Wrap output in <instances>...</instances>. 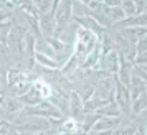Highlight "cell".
<instances>
[{
	"label": "cell",
	"mask_w": 147,
	"mask_h": 135,
	"mask_svg": "<svg viewBox=\"0 0 147 135\" xmlns=\"http://www.w3.org/2000/svg\"><path fill=\"white\" fill-rule=\"evenodd\" d=\"M13 135H20V134H18V132H13Z\"/></svg>",
	"instance_id": "29"
},
{
	"label": "cell",
	"mask_w": 147,
	"mask_h": 135,
	"mask_svg": "<svg viewBox=\"0 0 147 135\" xmlns=\"http://www.w3.org/2000/svg\"><path fill=\"white\" fill-rule=\"evenodd\" d=\"M5 124H7V122H5V120H3V119H2V117H0V127H3Z\"/></svg>",
	"instance_id": "26"
},
{
	"label": "cell",
	"mask_w": 147,
	"mask_h": 135,
	"mask_svg": "<svg viewBox=\"0 0 147 135\" xmlns=\"http://www.w3.org/2000/svg\"><path fill=\"white\" fill-rule=\"evenodd\" d=\"M136 135H140V134H136Z\"/></svg>",
	"instance_id": "30"
},
{
	"label": "cell",
	"mask_w": 147,
	"mask_h": 135,
	"mask_svg": "<svg viewBox=\"0 0 147 135\" xmlns=\"http://www.w3.org/2000/svg\"><path fill=\"white\" fill-rule=\"evenodd\" d=\"M0 135H13V130L8 127V124H5L3 127H0Z\"/></svg>",
	"instance_id": "24"
},
{
	"label": "cell",
	"mask_w": 147,
	"mask_h": 135,
	"mask_svg": "<svg viewBox=\"0 0 147 135\" xmlns=\"http://www.w3.org/2000/svg\"><path fill=\"white\" fill-rule=\"evenodd\" d=\"M12 10H8L7 7H5V3L3 2H0V23H3V21H10V18H12Z\"/></svg>",
	"instance_id": "22"
},
{
	"label": "cell",
	"mask_w": 147,
	"mask_h": 135,
	"mask_svg": "<svg viewBox=\"0 0 147 135\" xmlns=\"http://www.w3.org/2000/svg\"><path fill=\"white\" fill-rule=\"evenodd\" d=\"M147 91L146 82L140 79L139 76H131V84H129V92H131V99L136 101L140 94H144Z\"/></svg>",
	"instance_id": "10"
},
{
	"label": "cell",
	"mask_w": 147,
	"mask_h": 135,
	"mask_svg": "<svg viewBox=\"0 0 147 135\" xmlns=\"http://www.w3.org/2000/svg\"><path fill=\"white\" fill-rule=\"evenodd\" d=\"M114 94H116V106L119 107L121 114H129L131 112V102H132L131 92L117 79H116V86H114Z\"/></svg>",
	"instance_id": "3"
},
{
	"label": "cell",
	"mask_w": 147,
	"mask_h": 135,
	"mask_svg": "<svg viewBox=\"0 0 147 135\" xmlns=\"http://www.w3.org/2000/svg\"><path fill=\"white\" fill-rule=\"evenodd\" d=\"M68 110L71 112L73 119H76L78 122H81L83 119V99L81 96L76 92V91H71L69 92V101H68Z\"/></svg>",
	"instance_id": "7"
},
{
	"label": "cell",
	"mask_w": 147,
	"mask_h": 135,
	"mask_svg": "<svg viewBox=\"0 0 147 135\" xmlns=\"http://www.w3.org/2000/svg\"><path fill=\"white\" fill-rule=\"evenodd\" d=\"M146 109H147V91L144 94H140L136 101H132V112L134 114H140Z\"/></svg>",
	"instance_id": "18"
},
{
	"label": "cell",
	"mask_w": 147,
	"mask_h": 135,
	"mask_svg": "<svg viewBox=\"0 0 147 135\" xmlns=\"http://www.w3.org/2000/svg\"><path fill=\"white\" fill-rule=\"evenodd\" d=\"M121 36H122L127 43L136 45L137 41L147 38V28H140V27H137V28H124Z\"/></svg>",
	"instance_id": "9"
},
{
	"label": "cell",
	"mask_w": 147,
	"mask_h": 135,
	"mask_svg": "<svg viewBox=\"0 0 147 135\" xmlns=\"http://www.w3.org/2000/svg\"><path fill=\"white\" fill-rule=\"evenodd\" d=\"M12 21H3V23H0V43L5 46L8 45V33H10V30H12Z\"/></svg>",
	"instance_id": "20"
},
{
	"label": "cell",
	"mask_w": 147,
	"mask_h": 135,
	"mask_svg": "<svg viewBox=\"0 0 147 135\" xmlns=\"http://www.w3.org/2000/svg\"><path fill=\"white\" fill-rule=\"evenodd\" d=\"M144 135H147V127H146V130H144Z\"/></svg>",
	"instance_id": "28"
},
{
	"label": "cell",
	"mask_w": 147,
	"mask_h": 135,
	"mask_svg": "<svg viewBox=\"0 0 147 135\" xmlns=\"http://www.w3.org/2000/svg\"><path fill=\"white\" fill-rule=\"evenodd\" d=\"M32 86L36 89V92L41 96L43 101H48V99L53 96V86H51L50 82L43 81V79H35V82L32 84Z\"/></svg>",
	"instance_id": "11"
},
{
	"label": "cell",
	"mask_w": 147,
	"mask_h": 135,
	"mask_svg": "<svg viewBox=\"0 0 147 135\" xmlns=\"http://www.w3.org/2000/svg\"><path fill=\"white\" fill-rule=\"evenodd\" d=\"M51 128V122L50 119H41V117H35L32 120H27L25 124H20L17 132H30V134H43V132H48Z\"/></svg>",
	"instance_id": "2"
},
{
	"label": "cell",
	"mask_w": 147,
	"mask_h": 135,
	"mask_svg": "<svg viewBox=\"0 0 147 135\" xmlns=\"http://www.w3.org/2000/svg\"><path fill=\"white\" fill-rule=\"evenodd\" d=\"M101 71H104V73H116L117 74V71H119L121 68V58H119V53L114 49V51H111V53L104 54V56H101L99 63H98V66Z\"/></svg>",
	"instance_id": "4"
},
{
	"label": "cell",
	"mask_w": 147,
	"mask_h": 135,
	"mask_svg": "<svg viewBox=\"0 0 147 135\" xmlns=\"http://www.w3.org/2000/svg\"><path fill=\"white\" fill-rule=\"evenodd\" d=\"M61 134L65 135H76V134H83L81 132V125L80 122L76 120V119H73V117H69V119H66V120L61 124V128H60Z\"/></svg>",
	"instance_id": "13"
},
{
	"label": "cell",
	"mask_w": 147,
	"mask_h": 135,
	"mask_svg": "<svg viewBox=\"0 0 147 135\" xmlns=\"http://www.w3.org/2000/svg\"><path fill=\"white\" fill-rule=\"evenodd\" d=\"M134 46H136V53H137V56H140V54L147 53V38H144V40L137 41ZM137 56H136V58H137Z\"/></svg>",
	"instance_id": "23"
},
{
	"label": "cell",
	"mask_w": 147,
	"mask_h": 135,
	"mask_svg": "<svg viewBox=\"0 0 147 135\" xmlns=\"http://www.w3.org/2000/svg\"><path fill=\"white\" fill-rule=\"evenodd\" d=\"M140 114L144 115V119H146V120H147V109H146V110H142V112H140Z\"/></svg>",
	"instance_id": "27"
},
{
	"label": "cell",
	"mask_w": 147,
	"mask_h": 135,
	"mask_svg": "<svg viewBox=\"0 0 147 135\" xmlns=\"http://www.w3.org/2000/svg\"><path fill=\"white\" fill-rule=\"evenodd\" d=\"M136 134H137V128L134 125H124V127L119 125L111 135H136Z\"/></svg>",
	"instance_id": "21"
},
{
	"label": "cell",
	"mask_w": 147,
	"mask_h": 135,
	"mask_svg": "<svg viewBox=\"0 0 147 135\" xmlns=\"http://www.w3.org/2000/svg\"><path fill=\"white\" fill-rule=\"evenodd\" d=\"M121 8L126 15V18H131L134 15H137V10H136V2L134 0H124L121 2Z\"/></svg>",
	"instance_id": "19"
},
{
	"label": "cell",
	"mask_w": 147,
	"mask_h": 135,
	"mask_svg": "<svg viewBox=\"0 0 147 135\" xmlns=\"http://www.w3.org/2000/svg\"><path fill=\"white\" fill-rule=\"evenodd\" d=\"M22 112H23V115H33V117H41V119H50V120L51 119L60 120L63 117V114L48 101H41L38 106H33V107H25Z\"/></svg>",
	"instance_id": "1"
},
{
	"label": "cell",
	"mask_w": 147,
	"mask_h": 135,
	"mask_svg": "<svg viewBox=\"0 0 147 135\" xmlns=\"http://www.w3.org/2000/svg\"><path fill=\"white\" fill-rule=\"evenodd\" d=\"M2 107L5 109L7 112H10V114H18V112H22V110L25 109V106L22 104V101L18 99V97L7 96V99H5V102H3Z\"/></svg>",
	"instance_id": "15"
},
{
	"label": "cell",
	"mask_w": 147,
	"mask_h": 135,
	"mask_svg": "<svg viewBox=\"0 0 147 135\" xmlns=\"http://www.w3.org/2000/svg\"><path fill=\"white\" fill-rule=\"evenodd\" d=\"M55 10L56 7L47 15H41L40 20H38V25H40V31L41 35H45V38H50L55 35V30H56V21H55Z\"/></svg>",
	"instance_id": "5"
},
{
	"label": "cell",
	"mask_w": 147,
	"mask_h": 135,
	"mask_svg": "<svg viewBox=\"0 0 147 135\" xmlns=\"http://www.w3.org/2000/svg\"><path fill=\"white\" fill-rule=\"evenodd\" d=\"M96 114L101 115V117H121V110L114 102H109L104 107H101Z\"/></svg>",
	"instance_id": "17"
},
{
	"label": "cell",
	"mask_w": 147,
	"mask_h": 135,
	"mask_svg": "<svg viewBox=\"0 0 147 135\" xmlns=\"http://www.w3.org/2000/svg\"><path fill=\"white\" fill-rule=\"evenodd\" d=\"M18 99H20L22 104H23V106H27V107H33V106H38V104L43 101V99H41V96L36 92V89H35L33 86L30 88V91H28L27 94H23L22 97H18Z\"/></svg>",
	"instance_id": "14"
},
{
	"label": "cell",
	"mask_w": 147,
	"mask_h": 135,
	"mask_svg": "<svg viewBox=\"0 0 147 135\" xmlns=\"http://www.w3.org/2000/svg\"><path fill=\"white\" fill-rule=\"evenodd\" d=\"M99 59H101V46L98 45V46L94 48L93 51L84 58V61L81 63L80 68L81 69H91V68H96L98 63H99Z\"/></svg>",
	"instance_id": "12"
},
{
	"label": "cell",
	"mask_w": 147,
	"mask_h": 135,
	"mask_svg": "<svg viewBox=\"0 0 147 135\" xmlns=\"http://www.w3.org/2000/svg\"><path fill=\"white\" fill-rule=\"evenodd\" d=\"M86 135H111V132H89Z\"/></svg>",
	"instance_id": "25"
},
{
	"label": "cell",
	"mask_w": 147,
	"mask_h": 135,
	"mask_svg": "<svg viewBox=\"0 0 147 135\" xmlns=\"http://www.w3.org/2000/svg\"><path fill=\"white\" fill-rule=\"evenodd\" d=\"M94 92H96V97L98 99H102L106 102H111L114 97V84L111 79H101L98 82V86L94 88Z\"/></svg>",
	"instance_id": "6"
},
{
	"label": "cell",
	"mask_w": 147,
	"mask_h": 135,
	"mask_svg": "<svg viewBox=\"0 0 147 135\" xmlns=\"http://www.w3.org/2000/svg\"><path fill=\"white\" fill-rule=\"evenodd\" d=\"M121 125L119 117H99V120L94 124L91 132H111Z\"/></svg>",
	"instance_id": "8"
},
{
	"label": "cell",
	"mask_w": 147,
	"mask_h": 135,
	"mask_svg": "<svg viewBox=\"0 0 147 135\" xmlns=\"http://www.w3.org/2000/svg\"><path fill=\"white\" fill-rule=\"evenodd\" d=\"M35 61L40 64V66L47 68V69H56V68L60 66L55 58H50L47 54H41V53H35Z\"/></svg>",
	"instance_id": "16"
}]
</instances>
